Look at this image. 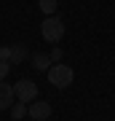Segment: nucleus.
<instances>
[{"instance_id": "nucleus-1", "label": "nucleus", "mask_w": 115, "mask_h": 121, "mask_svg": "<svg viewBox=\"0 0 115 121\" xmlns=\"http://www.w3.org/2000/svg\"><path fill=\"white\" fill-rule=\"evenodd\" d=\"M72 81H75V73H72V67H67L64 62H56V65L48 67V83L56 89H67V86H72Z\"/></svg>"}, {"instance_id": "nucleus-2", "label": "nucleus", "mask_w": 115, "mask_h": 121, "mask_svg": "<svg viewBox=\"0 0 115 121\" xmlns=\"http://www.w3.org/2000/svg\"><path fill=\"white\" fill-rule=\"evenodd\" d=\"M40 32H43V40H48L51 46H56V43L64 38V19H59L56 13H54V16H48V19H43Z\"/></svg>"}, {"instance_id": "nucleus-3", "label": "nucleus", "mask_w": 115, "mask_h": 121, "mask_svg": "<svg viewBox=\"0 0 115 121\" xmlns=\"http://www.w3.org/2000/svg\"><path fill=\"white\" fill-rule=\"evenodd\" d=\"M13 94H16L19 102H35L38 99V83L30 81V78H21L16 86H13Z\"/></svg>"}, {"instance_id": "nucleus-4", "label": "nucleus", "mask_w": 115, "mask_h": 121, "mask_svg": "<svg viewBox=\"0 0 115 121\" xmlns=\"http://www.w3.org/2000/svg\"><path fill=\"white\" fill-rule=\"evenodd\" d=\"M51 113H54V108L46 102V99H35V102L30 105V113H27V116H32L35 121H46Z\"/></svg>"}, {"instance_id": "nucleus-5", "label": "nucleus", "mask_w": 115, "mask_h": 121, "mask_svg": "<svg viewBox=\"0 0 115 121\" xmlns=\"http://www.w3.org/2000/svg\"><path fill=\"white\" fill-rule=\"evenodd\" d=\"M13 99H16V94H13V86H8V83L0 81V110H11Z\"/></svg>"}, {"instance_id": "nucleus-6", "label": "nucleus", "mask_w": 115, "mask_h": 121, "mask_svg": "<svg viewBox=\"0 0 115 121\" xmlns=\"http://www.w3.org/2000/svg\"><path fill=\"white\" fill-rule=\"evenodd\" d=\"M27 46L24 43H11V65H21V62L27 59Z\"/></svg>"}, {"instance_id": "nucleus-7", "label": "nucleus", "mask_w": 115, "mask_h": 121, "mask_svg": "<svg viewBox=\"0 0 115 121\" xmlns=\"http://www.w3.org/2000/svg\"><path fill=\"white\" fill-rule=\"evenodd\" d=\"M32 67L38 70V73L48 70V67H51V56H48V54H32Z\"/></svg>"}, {"instance_id": "nucleus-8", "label": "nucleus", "mask_w": 115, "mask_h": 121, "mask_svg": "<svg viewBox=\"0 0 115 121\" xmlns=\"http://www.w3.org/2000/svg\"><path fill=\"white\" fill-rule=\"evenodd\" d=\"M27 113H30L27 102H13V105H11V118H13V121H21Z\"/></svg>"}, {"instance_id": "nucleus-9", "label": "nucleus", "mask_w": 115, "mask_h": 121, "mask_svg": "<svg viewBox=\"0 0 115 121\" xmlns=\"http://www.w3.org/2000/svg\"><path fill=\"white\" fill-rule=\"evenodd\" d=\"M38 5H40V11L46 13V16H54V13H56V5H59V3H56V0H38Z\"/></svg>"}, {"instance_id": "nucleus-10", "label": "nucleus", "mask_w": 115, "mask_h": 121, "mask_svg": "<svg viewBox=\"0 0 115 121\" xmlns=\"http://www.w3.org/2000/svg\"><path fill=\"white\" fill-rule=\"evenodd\" d=\"M0 62H11V46H0Z\"/></svg>"}, {"instance_id": "nucleus-11", "label": "nucleus", "mask_w": 115, "mask_h": 121, "mask_svg": "<svg viewBox=\"0 0 115 121\" xmlns=\"http://www.w3.org/2000/svg\"><path fill=\"white\" fill-rule=\"evenodd\" d=\"M8 73H11V62H0V81H3Z\"/></svg>"}, {"instance_id": "nucleus-12", "label": "nucleus", "mask_w": 115, "mask_h": 121, "mask_svg": "<svg viewBox=\"0 0 115 121\" xmlns=\"http://www.w3.org/2000/svg\"><path fill=\"white\" fill-rule=\"evenodd\" d=\"M48 56H51V62H59V59H62V48H56V46H54Z\"/></svg>"}]
</instances>
